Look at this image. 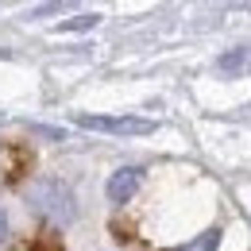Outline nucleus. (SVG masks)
Listing matches in <instances>:
<instances>
[{"label":"nucleus","mask_w":251,"mask_h":251,"mask_svg":"<svg viewBox=\"0 0 251 251\" xmlns=\"http://www.w3.org/2000/svg\"><path fill=\"white\" fill-rule=\"evenodd\" d=\"M139 186H143V166H120V170L108 178L104 193H108L112 205H127V201L135 197V189H139Z\"/></svg>","instance_id":"3"},{"label":"nucleus","mask_w":251,"mask_h":251,"mask_svg":"<svg viewBox=\"0 0 251 251\" xmlns=\"http://www.w3.org/2000/svg\"><path fill=\"white\" fill-rule=\"evenodd\" d=\"M97 16H81V20H74V24H62V31H70V27H93Z\"/></svg>","instance_id":"5"},{"label":"nucleus","mask_w":251,"mask_h":251,"mask_svg":"<svg viewBox=\"0 0 251 251\" xmlns=\"http://www.w3.org/2000/svg\"><path fill=\"white\" fill-rule=\"evenodd\" d=\"M4 236H8V217H4V209H0V244H4Z\"/></svg>","instance_id":"6"},{"label":"nucleus","mask_w":251,"mask_h":251,"mask_svg":"<svg viewBox=\"0 0 251 251\" xmlns=\"http://www.w3.org/2000/svg\"><path fill=\"white\" fill-rule=\"evenodd\" d=\"M217 248H220V228H209L193 244H186V248H178V251H217Z\"/></svg>","instance_id":"4"},{"label":"nucleus","mask_w":251,"mask_h":251,"mask_svg":"<svg viewBox=\"0 0 251 251\" xmlns=\"http://www.w3.org/2000/svg\"><path fill=\"white\" fill-rule=\"evenodd\" d=\"M35 205L47 213V217H54L58 224H66V220H74V193L66 186H58V182H43V186H35Z\"/></svg>","instance_id":"2"},{"label":"nucleus","mask_w":251,"mask_h":251,"mask_svg":"<svg viewBox=\"0 0 251 251\" xmlns=\"http://www.w3.org/2000/svg\"><path fill=\"white\" fill-rule=\"evenodd\" d=\"M77 127H89V131H108V135H151L155 120H143V116H89L81 112Z\"/></svg>","instance_id":"1"}]
</instances>
